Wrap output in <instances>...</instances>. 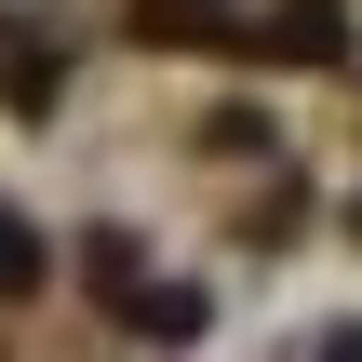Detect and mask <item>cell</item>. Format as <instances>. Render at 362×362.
Returning a JSON list of instances; mask_svg holds the SVG:
<instances>
[{"label":"cell","instance_id":"277c9868","mask_svg":"<svg viewBox=\"0 0 362 362\" xmlns=\"http://www.w3.org/2000/svg\"><path fill=\"white\" fill-rule=\"evenodd\" d=\"M228 0H134V40H228Z\"/></svg>","mask_w":362,"mask_h":362},{"label":"cell","instance_id":"3957f363","mask_svg":"<svg viewBox=\"0 0 362 362\" xmlns=\"http://www.w3.org/2000/svg\"><path fill=\"white\" fill-rule=\"evenodd\" d=\"M0 107H13V121L54 107V40H0Z\"/></svg>","mask_w":362,"mask_h":362},{"label":"cell","instance_id":"6da1fadb","mask_svg":"<svg viewBox=\"0 0 362 362\" xmlns=\"http://www.w3.org/2000/svg\"><path fill=\"white\" fill-rule=\"evenodd\" d=\"M255 40H269L282 67H336V54H349V13H336V0H282Z\"/></svg>","mask_w":362,"mask_h":362},{"label":"cell","instance_id":"8992f818","mask_svg":"<svg viewBox=\"0 0 362 362\" xmlns=\"http://www.w3.org/2000/svg\"><path fill=\"white\" fill-rule=\"evenodd\" d=\"M40 269H54V255H40V228H27V215H13V202H0V296H27V282H40Z\"/></svg>","mask_w":362,"mask_h":362},{"label":"cell","instance_id":"5b68a950","mask_svg":"<svg viewBox=\"0 0 362 362\" xmlns=\"http://www.w3.org/2000/svg\"><path fill=\"white\" fill-rule=\"evenodd\" d=\"M81 282H94V309H121V296L148 282V255H134L121 228H94V242H81Z\"/></svg>","mask_w":362,"mask_h":362},{"label":"cell","instance_id":"7a4b0ae2","mask_svg":"<svg viewBox=\"0 0 362 362\" xmlns=\"http://www.w3.org/2000/svg\"><path fill=\"white\" fill-rule=\"evenodd\" d=\"M107 322H134V336H202V296H188V282H134Z\"/></svg>","mask_w":362,"mask_h":362}]
</instances>
